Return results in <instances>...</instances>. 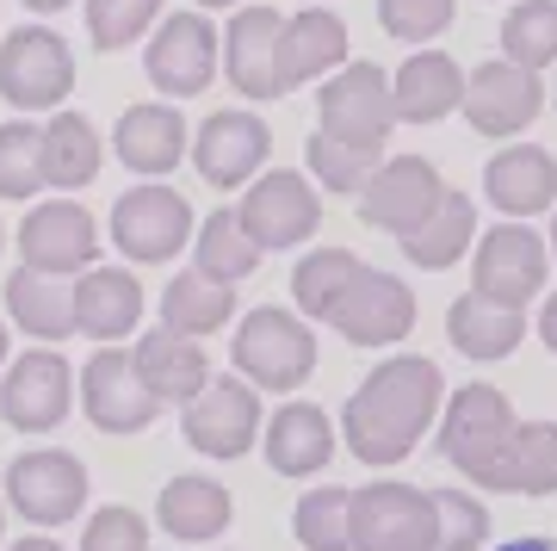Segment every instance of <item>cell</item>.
Instances as JSON below:
<instances>
[{"label":"cell","mask_w":557,"mask_h":551,"mask_svg":"<svg viewBox=\"0 0 557 551\" xmlns=\"http://www.w3.org/2000/svg\"><path fill=\"white\" fill-rule=\"evenodd\" d=\"M260 248L255 236H248V223H242L236 211H218V217H205L199 223V236H193V267H205L211 279H248L260 267Z\"/></svg>","instance_id":"37"},{"label":"cell","mask_w":557,"mask_h":551,"mask_svg":"<svg viewBox=\"0 0 557 551\" xmlns=\"http://www.w3.org/2000/svg\"><path fill=\"white\" fill-rule=\"evenodd\" d=\"M230 359H236V372L248 378L255 391H273L278 396V391H298L304 378L317 372V335H310V322H304V316L267 304V310L242 316Z\"/></svg>","instance_id":"2"},{"label":"cell","mask_w":557,"mask_h":551,"mask_svg":"<svg viewBox=\"0 0 557 551\" xmlns=\"http://www.w3.org/2000/svg\"><path fill=\"white\" fill-rule=\"evenodd\" d=\"M75 87V50L50 25H20L0 38V99L13 112H57Z\"/></svg>","instance_id":"4"},{"label":"cell","mask_w":557,"mask_h":551,"mask_svg":"<svg viewBox=\"0 0 557 551\" xmlns=\"http://www.w3.org/2000/svg\"><path fill=\"white\" fill-rule=\"evenodd\" d=\"M0 372H7V316H0Z\"/></svg>","instance_id":"50"},{"label":"cell","mask_w":557,"mask_h":551,"mask_svg":"<svg viewBox=\"0 0 557 551\" xmlns=\"http://www.w3.org/2000/svg\"><path fill=\"white\" fill-rule=\"evenodd\" d=\"M236 316V285L230 279H211L205 267H186V273L168 279V292H161V322L180 329V335H218L223 322Z\"/></svg>","instance_id":"29"},{"label":"cell","mask_w":557,"mask_h":551,"mask_svg":"<svg viewBox=\"0 0 557 551\" xmlns=\"http://www.w3.org/2000/svg\"><path fill=\"white\" fill-rule=\"evenodd\" d=\"M44 180V124H0V198H38Z\"/></svg>","instance_id":"40"},{"label":"cell","mask_w":557,"mask_h":551,"mask_svg":"<svg viewBox=\"0 0 557 551\" xmlns=\"http://www.w3.org/2000/svg\"><path fill=\"white\" fill-rule=\"evenodd\" d=\"M483 193L502 217H539L557 205V156L539 143H515L483 168Z\"/></svg>","instance_id":"22"},{"label":"cell","mask_w":557,"mask_h":551,"mask_svg":"<svg viewBox=\"0 0 557 551\" xmlns=\"http://www.w3.org/2000/svg\"><path fill=\"white\" fill-rule=\"evenodd\" d=\"M236 217L248 223V236L278 255V248H298V242L317 236L322 223V205H317V186L292 168H273V174H255L248 180V193H242Z\"/></svg>","instance_id":"11"},{"label":"cell","mask_w":557,"mask_h":551,"mask_svg":"<svg viewBox=\"0 0 557 551\" xmlns=\"http://www.w3.org/2000/svg\"><path fill=\"white\" fill-rule=\"evenodd\" d=\"M490 490H520V495L557 490V421H520L496 477H490Z\"/></svg>","instance_id":"32"},{"label":"cell","mask_w":557,"mask_h":551,"mask_svg":"<svg viewBox=\"0 0 557 551\" xmlns=\"http://www.w3.org/2000/svg\"><path fill=\"white\" fill-rule=\"evenodd\" d=\"M81 551H149V527L131 509H100L81 532Z\"/></svg>","instance_id":"44"},{"label":"cell","mask_w":557,"mask_h":551,"mask_svg":"<svg viewBox=\"0 0 557 551\" xmlns=\"http://www.w3.org/2000/svg\"><path fill=\"white\" fill-rule=\"evenodd\" d=\"M496 551H557L552 539H508V546H496Z\"/></svg>","instance_id":"46"},{"label":"cell","mask_w":557,"mask_h":551,"mask_svg":"<svg viewBox=\"0 0 557 551\" xmlns=\"http://www.w3.org/2000/svg\"><path fill=\"white\" fill-rule=\"evenodd\" d=\"M552 99H557V94H552Z\"/></svg>","instance_id":"54"},{"label":"cell","mask_w":557,"mask_h":551,"mask_svg":"<svg viewBox=\"0 0 557 551\" xmlns=\"http://www.w3.org/2000/svg\"><path fill=\"white\" fill-rule=\"evenodd\" d=\"M471 230H478L471 193H446V198L434 205V217H428L421 230H409V236H403V255H409V267H428V273H440V267H453V260L471 248Z\"/></svg>","instance_id":"34"},{"label":"cell","mask_w":557,"mask_h":551,"mask_svg":"<svg viewBox=\"0 0 557 551\" xmlns=\"http://www.w3.org/2000/svg\"><path fill=\"white\" fill-rule=\"evenodd\" d=\"M304 161H310V180H317L322 193H366L372 174L384 168V143H347V137L317 131Z\"/></svg>","instance_id":"36"},{"label":"cell","mask_w":557,"mask_h":551,"mask_svg":"<svg viewBox=\"0 0 557 551\" xmlns=\"http://www.w3.org/2000/svg\"><path fill=\"white\" fill-rule=\"evenodd\" d=\"M341 329V341L354 347H391L416 329V292L403 285L397 273H379V267H359V279L347 285L341 310L329 316Z\"/></svg>","instance_id":"19"},{"label":"cell","mask_w":557,"mask_h":551,"mask_svg":"<svg viewBox=\"0 0 557 551\" xmlns=\"http://www.w3.org/2000/svg\"><path fill=\"white\" fill-rule=\"evenodd\" d=\"M267 149H273V137H267V124L255 112H211L205 131L193 137V168L218 193H236L267 168Z\"/></svg>","instance_id":"20"},{"label":"cell","mask_w":557,"mask_h":551,"mask_svg":"<svg viewBox=\"0 0 557 551\" xmlns=\"http://www.w3.org/2000/svg\"><path fill=\"white\" fill-rule=\"evenodd\" d=\"M94 174H100V131L81 112H57L44 124V180L57 193H81Z\"/></svg>","instance_id":"33"},{"label":"cell","mask_w":557,"mask_h":551,"mask_svg":"<svg viewBox=\"0 0 557 551\" xmlns=\"http://www.w3.org/2000/svg\"><path fill=\"white\" fill-rule=\"evenodd\" d=\"M545 106V87H539V69H520V62H483L478 75L465 81V124L478 137H520L527 124L539 119Z\"/></svg>","instance_id":"17"},{"label":"cell","mask_w":557,"mask_h":551,"mask_svg":"<svg viewBox=\"0 0 557 551\" xmlns=\"http://www.w3.org/2000/svg\"><path fill=\"white\" fill-rule=\"evenodd\" d=\"M391 87H397V119L403 124H440L465 106V69H458L446 50H416V57L391 75Z\"/></svg>","instance_id":"24"},{"label":"cell","mask_w":557,"mask_h":551,"mask_svg":"<svg viewBox=\"0 0 557 551\" xmlns=\"http://www.w3.org/2000/svg\"><path fill=\"white\" fill-rule=\"evenodd\" d=\"M7 316L38 341L81 335L75 329V285L62 273H38V267H25V260H20V273L7 279Z\"/></svg>","instance_id":"27"},{"label":"cell","mask_w":557,"mask_h":551,"mask_svg":"<svg viewBox=\"0 0 557 551\" xmlns=\"http://www.w3.org/2000/svg\"><path fill=\"white\" fill-rule=\"evenodd\" d=\"M180 428H186V446L205 458H242L248 446L260 440V391L248 378H211L186 415H180Z\"/></svg>","instance_id":"12"},{"label":"cell","mask_w":557,"mask_h":551,"mask_svg":"<svg viewBox=\"0 0 557 551\" xmlns=\"http://www.w3.org/2000/svg\"><path fill=\"white\" fill-rule=\"evenodd\" d=\"M539 335H545V347L557 354V292L545 297V310H539Z\"/></svg>","instance_id":"45"},{"label":"cell","mask_w":557,"mask_h":551,"mask_svg":"<svg viewBox=\"0 0 557 551\" xmlns=\"http://www.w3.org/2000/svg\"><path fill=\"white\" fill-rule=\"evenodd\" d=\"M7 551H62L57 539H20V546H7Z\"/></svg>","instance_id":"48"},{"label":"cell","mask_w":557,"mask_h":551,"mask_svg":"<svg viewBox=\"0 0 557 551\" xmlns=\"http://www.w3.org/2000/svg\"><path fill=\"white\" fill-rule=\"evenodd\" d=\"M137 322H143L137 273H124V267H87L75 279V329L81 335H94L106 347V341L137 335Z\"/></svg>","instance_id":"23"},{"label":"cell","mask_w":557,"mask_h":551,"mask_svg":"<svg viewBox=\"0 0 557 551\" xmlns=\"http://www.w3.org/2000/svg\"><path fill=\"white\" fill-rule=\"evenodd\" d=\"M20 7H32V13H62V7H75V0H20Z\"/></svg>","instance_id":"47"},{"label":"cell","mask_w":557,"mask_h":551,"mask_svg":"<svg viewBox=\"0 0 557 551\" xmlns=\"http://www.w3.org/2000/svg\"><path fill=\"white\" fill-rule=\"evenodd\" d=\"M545 273H552V242L520 223H496L478 236V260H471V292L496 297V304H515L527 310L539 292H545Z\"/></svg>","instance_id":"7"},{"label":"cell","mask_w":557,"mask_h":551,"mask_svg":"<svg viewBox=\"0 0 557 551\" xmlns=\"http://www.w3.org/2000/svg\"><path fill=\"white\" fill-rule=\"evenodd\" d=\"M278 38H285V13H273V7H236V20L223 32V75H230V87L242 99L292 94Z\"/></svg>","instance_id":"14"},{"label":"cell","mask_w":557,"mask_h":551,"mask_svg":"<svg viewBox=\"0 0 557 551\" xmlns=\"http://www.w3.org/2000/svg\"><path fill=\"white\" fill-rule=\"evenodd\" d=\"M359 267L366 260L354 255V248H310V255L292 267V304H298L304 316H329L341 310V297H347V285L359 279Z\"/></svg>","instance_id":"35"},{"label":"cell","mask_w":557,"mask_h":551,"mask_svg":"<svg viewBox=\"0 0 557 551\" xmlns=\"http://www.w3.org/2000/svg\"><path fill=\"white\" fill-rule=\"evenodd\" d=\"M81 409H87V421L100 433H143L161 415V396L149 391L137 354L106 341L100 354L81 366Z\"/></svg>","instance_id":"9"},{"label":"cell","mask_w":557,"mask_h":551,"mask_svg":"<svg viewBox=\"0 0 557 551\" xmlns=\"http://www.w3.org/2000/svg\"><path fill=\"white\" fill-rule=\"evenodd\" d=\"M515 428L520 421L496 384H465V391H453V403L440 415V453H446V465H458L471 483L490 490V477H496Z\"/></svg>","instance_id":"3"},{"label":"cell","mask_w":557,"mask_h":551,"mask_svg":"<svg viewBox=\"0 0 557 551\" xmlns=\"http://www.w3.org/2000/svg\"><path fill=\"white\" fill-rule=\"evenodd\" d=\"M335 453V428L317 403H285V409L267 421V465L278 477H310L329 465Z\"/></svg>","instance_id":"28"},{"label":"cell","mask_w":557,"mask_h":551,"mask_svg":"<svg viewBox=\"0 0 557 551\" xmlns=\"http://www.w3.org/2000/svg\"><path fill=\"white\" fill-rule=\"evenodd\" d=\"M292 527L304 551H354V490H335V483L304 490Z\"/></svg>","instance_id":"38"},{"label":"cell","mask_w":557,"mask_h":551,"mask_svg":"<svg viewBox=\"0 0 557 551\" xmlns=\"http://www.w3.org/2000/svg\"><path fill=\"white\" fill-rule=\"evenodd\" d=\"M69 396H75V372L57 347H32L0 372V415L20 433H50L69 415Z\"/></svg>","instance_id":"16"},{"label":"cell","mask_w":557,"mask_h":551,"mask_svg":"<svg viewBox=\"0 0 557 551\" xmlns=\"http://www.w3.org/2000/svg\"><path fill=\"white\" fill-rule=\"evenodd\" d=\"M354 551H440L434 495L391 483V477L354 490Z\"/></svg>","instance_id":"6"},{"label":"cell","mask_w":557,"mask_h":551,"mask_svg":"<svg viewBox=\"0 0 557 551\" xmlns=\"http://www.w3.org/2000/svg\"><path fill=\"white\" fill-rule=\"evenodd\" d=\"M193 236H199L193 205H186L174 186H161V180H143V186L119 193V205H112V242H119V255L137 260V267L174 260Z\"/></svg>","instance_id":"5"},{"label":"cell","mask_w":557,"mask_h":551,"mask_svg":"<svg viewBox=\"0 0 557 551\" xmlns=\"http://www.w3.org/2000/svg\"><path fill=\"white\" fill-rule=\"evenodd\" d=\"M440 509V551H478L483 532H490V509L471 502L465 490H434Z\"/></svg>","instance_id":"43"},{"label":"cell","mask_w":557,"mask_h":551,"mask_svg":"<svg viewBox=\"0 0 557 551\" xmlns=\"http://www.w3.org/2000/svg\"><path fill=\"white\" fill-rule=\"evenodd\" d=\"M440 396H446V378H440V366L428 354H397L384 366H372V378L341 409L354 458L359 465H403L416 453L421 433L434 428Z\"/></svg>","instance_id":"1"},{"label":"cell","mask_w":557,"mask_h":551,"mask_svg":"<svg viewBox=\"0 0 557 551\" xmlns=\"http://www.w3.org/2000/svg\"><path fill=\"white\" fill-rule=\"evenodd\" d=\"M20 260L38 273H87L100 260V223L81 211L75 198H44L20 223Z\"/></svg>","instance_id":"18"},{"label":"cell","mask_w":557,"mask_h":551,"mask_svg":"<svg viewBox=\"0 0 557 551\" xmlns=\"http://www.w3.org/2000/svg\"><path fill=\"white\" fill-rule=\"evenodd\" d=\"M230 490L223 483H211V477H174L168 490H161L156 514L161 527L174 532V539H186V546H205V539H218L223 527H230Z\"/></svg>","instance_id":"31"},{"label":"cell","mask_w":557,"mask_h":551,"mask_svg":"<svg viewBox=\"0 0 557 551\" xmlns=\"http://www.w3.org/2000/svg\"><path fill=\"white\" fill-rule=\"evenodd\" d=\"M278 50H285V81H292V87H304V81H329L341 62H347V25H341L329 7L292 13Z\"/></svg>","instance_id":"30"},{"label":"cell","mask_w":557,"mask_h":551,"mask_svg":"<svg viewBox=\"0 0 557 551\" xmlns=\"http://www.w3.org/2000/svg\"><path fill=\"white\" fill-rule=\"evenodd\" d=\"M193 7H211V13H223V7H242V0H193Z\"/></svg>","instance_id":"49"},{"label":"cell","mask_w":557,"mask_h":551,"mask_svg":"<svg viewBox=\"0 0 557 551\" xmlns=\"http://www.w3.org/2000/svg\"><path fill=\"white\" fill-rule=\"evenodd\" d=\"M379 25L403 44H428L453 25V0H379Z\"/></svg>","instance_id":"42"},{"label":"cell","mask_w":557,"mask_h":551,"mask_svg":"<svg viewBox=\"0 0 557 551\" xmlns=\"http://www.w3.org/2000/svg\"><path fill=\"white\" fill-rule=\"evenodd\" d=\"M168 0H87V44L94 50H124L161 25Z\"/></svg>","instance_id":"41"},{"label":"cell","mask_w":557,"mask_h":551,"mask_svg":"<svg viewBox=\"0 0 557 551\" xmlns=\"http://www.w3.org/2000/svg\"><path fill=\"white\" fill-rule=\"evenodd\" d=\"M7 502H13L25 521H38V527H62V521H75L81 502H87V465H81L75 453H57V446L20 453L7 465Z\"/></svg>","instance_id":"15"},{"label":"cell","mask_w":557,"mask_h":551,"mask_svg":"<svg viewBox=\"0 0 557 551\" xmlns=\"http://www.w3.org/2000/svg\"><path fill=\"white\" fill-rule=\"evenodd\" d=\"M143 69H149L161 99L205 94L211 75H218V25L205 20V7H186L174 20H161L149 50H143Z\"/></svg>","instance_id":"10"},{"label":"cell","mask_w":557,"mask_h":551,"mask_svg":"<svg viewBox=\"0 0 557 551\" xmlns=\"http://www.w3.org/2000/svg\"><path fill=\"white\" fill-rule=\"evenodd\" d=\"M0 521H7V514H0Z\"/></svg>","instance_id":"52"},{"label":"cell","mask_w":557,"mask_h":551,"mask_svg":"<svg viewBox=\"0 0 557 551\" xmlns=\"http://www.w3.org/2000/svg\"><path fill=\"white\" fill-rule=\"evenodd\" d=\"M137 354V366H143V378H149V391L161 396V403H193V396L211 384V359H205V347L193 335H180V329H149V335L131 347Z\"/></svg>","instance_id":"25"},{"label":"cell","mask_w":557,"mask_h":551,"mask_svg":"<svg viewBox=\"0 0 557 551\" xmlns=\"http://www.w3.org/2000/svg\"><path fill=\"white\" fill-rule=\"evenodd\" d=\"M112 149H119V161L137 168L143 180H161V174H174L180 156H186V119L174 112V99L124 106L119 131H112Z\"/></svg>","instance_id":"21"},{"label":"cell","mask_w":557,"mask_h":551,"mask_svg":"<svg viewBox=\"0 0 557 551\" xmlns=\"http://www.w3.org/2000/svg\"><path fill=\"white\" fill-rule=\"evenodd\" d=\"M502 50L520 69H552L557 62V0H520L502 20Z\"/></svg>","instance_id":"39"},{"label":"cell","mask_w":557,"mask_h":551,"mask_svg":"<svg viewBox=\"0 0 557 551\" xmlns=\"http://www.w3.org/2000/svg\"><path fill=\"white\" fill-rule=\"evenodd\" d=\"M552 255H557V217H552Z\"/></svg>","instance_id":"51"},{"label":"cell","mask_w":557,"mask_h":551,"mask_svg":"<svg viewBox=\"0 0 557 551\" xmlns=\"http://www.w3.org/2000/svg\"><path fill=\"white\" fill-rule=\"evenodd\" d=\"M520 335H527V316L515 304L483 297V292L453 297V310H446V341L465 359H508L520 347Z\"/></svg>","instance_id":"26"},{"label":"cell","mask_w":557,"mask_h":551,"mask_svg":"<svg viewBox=\"0 0 557 551\" xmlns=\"http://www.w3.org/2000/svg\"><path fill=\"white\" fill-rule=\"evenodd\" d=\"M317 131L329 137H347V143H384L397 119V87L384 75L379 62H341L335 75L322 81V99H317Z\"/></svg>","instance_id":"8"},{"label":"cell","mask_w":557,"mask_h":551,"mask_svg":"<svg viewBox=\"0 0 557 551\" xmlns=\"http://www.w3.org/2000/svg\"><path fill=\"white\" fill-rule=\"evenodd\" d=\"M453 193L446 180H440V168L428 156H391L372 174V186L359 193V217L372 223V230H384V236H409V230H421L428 217H434V205Z\"/></svg>","instance_id":"13"},{"label":"cell","mask_w":557,"mask_h":551,"mask_svg":"<svg viewBox=\"0 0 557 551\" xmlns=\"http://www.w3.org/2000/svg\"><path fill=\"white\" fill-rule=\"evenodd\" d=\"M0 242H7V236H0Z\"/></svg>","instance_id":"53"}]
</instances>
